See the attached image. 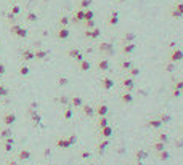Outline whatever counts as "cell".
Instances as JSON below:
<instances>
[{
	"instance_id": "cell-25",
	"label": "cell",
	"mask_w": 183,
	"mask_h": 165,
	"mask_svg": "<svg viewBox=\"0 0 183 165\" xmlns=\"http://www.w3.org/2000/svg\"><path fill=\"white\" fill-rule=\"evenodd\" d=\"M117 23H119V13L114 11L113 15L109 16V24H111V26H116Z\"/></svg>"
},
{
	"instance_id": "cell-2",
	"label": "cell",
	"mask_w": 183,
	"mask_h": 165,
	"mask_svg": "<svg viewBox=\"0 0 183 165\" xmlns=\"http://www.w3.org/2000/svg\"><path fill=\"white\" fill-rule=\"evenodd\" d=\"M169 59L172 61V63H180V61H183V50H180V48H174L172 50V53H170V56H169Z\"/></svg>"
},
{
	"instance_id": "cell-57",
	"label": "cell",
	"mask_w": 183,
	"mask_h": 165,
	"mask_svg": "<svg viewBox=\"0 0 183 165\" xmlns=\"http://www.w3.org/2000/svg\"><path fill=\"white\" fill-rule=\"evenodd\" d=\"M119 2H125V0H119Z\"/></svg>"
},
{
	"instance_id": "cell-49",
	"label": "cell",
	"mask_w": 183,
	"mask_h": 165,
	"mask_svg": "<svg viewBox=\"0 0 183 165\" xmlns=\"http://www.w3.org/2000/svg\"><path fill=\"white\" fill-rule=\"evenodd\" d=\"M84 15H85L84 11H77V19H84Z\"/></svg>"
},
{
	"instance_id": "cell-35",
	"label": "cell",
	"mask_w": 183,
	"mask_h": 165,
	"mask_svg": "<svg viewBox=\"0 0 183 165\" xmlns=\"http://www.w3.org/2000/svg\"><path fill=\"white\" fill-rule=\"evenodd\" d=\"M124 40L127 42V43H130V42H133L135 40V34H125V37H124Z\"/></svg>"
},
{
	"instance_id": "cell-24",
	"label": "cell",
	"mask_w": 183,
	"mask_h": 165,
	"mask_svg": "<svg viewBox=\"0 0 183 165\" xmlns=\"http://www.w3.org/2000/svg\"><path fill=\"white\" fill-rule=\"evenodd\" d=\"M135 157H137V160H145V159L148 157V152L146 151H143V149H138L137 154H135Z\"/></svg>"
},
{
	"instance_id": "cell-16",
	"label": "cell",
	"mask_w": 183,
	"mask_h": 165,
	"mask_svg": "<svg viewBox=\"0 0 183 165\" xmlns=\"http://www.w3.org/2000/svg\"><path fill=\"white\" fill-rule=\"evenodd\" d=\"M101 85H103V88L105 90H111L114 87V80L109 79V77H105V79L101 80Z\"/></svg>"
},
{
	"instance_id": "cell-4",
	"label": "cell",
	"mask_w": 183,
	"mask_h": 165,
	"mask_svg": "<svg viewBox=\"0 0 183 165\" xmlns=\"http://www.w3.org/2000/svg\"><path fill=\"white\" fill-rule=\"evenodd\" d=\"M114 135V128L111 127V125H108V127H103V128H100V136L101 138H106V140H109L111 136Z\"/></svg>"
},
{
	"instance_id": "cell-28",
	"label": "cell",
	"mask_w": 183,
	"mask_h": 165,
	"mask_svg": "<svg viewBox=\"0 0 183 165\" xmlns=\"http://www.w3.org/2000/svg\"><path fill=\"white\" fill-rule=\"evenodd\" d=\"M85 35L90 37V39H97V37L100 35V31H98V29H93V31H87Z\"/></svg>"
},
{
	"instance_id": "cell-51",
	"label": "cell",
	"mask_w": 183,
	"mask_h": 165,
	"mask_svg": "<svg viewBox=\"0 0 183 165\" xmlns=\"http://www.w3.org/2000/svg\"><path fill=\"white\" fill-rule=\"evenodd\" d=\"M61 24H63V26L68 24V18H61Z\"/></svg>"
},
{
	"instance_id": "cell-41",
	"label": "cell",
	"mask_w": 183,
	"mask_h": 165,
	"mask_svg": "<svg viewBox=\"0 0 183 165\" xmlns=\"http://www.w3.org/2000/svg\"><path fill=\"white\" fill-rule=\"evenodd\" d=\"M90 3H92V0H82L80 7L82 8H87V7H90Z\"/></svg>"
},
{
	"instance_id": "cell-5",
	"label": "cell",
	"mask_w": 183,
	"mask_h": 165,
	"mask_svg": "<svg viewBox=\"0 0 183 165\" xmlns=\"http://www.w3.org/2000/svg\"><path fill=\"white\" fill-rule=\"evenodd\" d=\"M13 148H15V138H13V136L5 138V140H3V149H5V152H11Z\"/></svg>"
},
{
	"instance_id": "cell-43",
	"label": "cell",
	"mask_w": 183,
	"mask_h": 165,
	"mask_svg": "<svg viewBox=\"0 0 183 165\" xmlns=\"http://www.w3.org/2000/svg\"><path fill=\"white\" fill-rule=\"evenodd\" d=\"M7 93H8V90L3 88V87L0 85V98H2V96H7Z\"/></svg>"
},
{
	"instance_id": "cell-11",
	"label": "cell",
	"mask_w": 183,
	"mask_h": 165,
	"mask_svg": "<svg viewBox=\"0 0 183 165\" xmlns=\"http://www.w3.org/2000/svg\"><path fill=\"white\" fill-rule=\"evenodd\" d=\"M148 127L153 128V130H159V128H162V127H164V124L159 120V119H151V120L148 122Z\"/></svg>"
},
{
	"instance_id": "cell-53",
	"label": "cell",
	"mask_w": 183,
	"mask_h": 165,
	"mask_svg": "<svg viewBox=\"0 0 183 165\" xmlns=\"http://www.w3.org/2000/svg\"><path fill=\"white\" fill-rule=\"evenodd\" d=\"M3 72H5V67L3 66H0V75H3Z\"/></svg>"
},
{
	"instance_id": "cell-7",
	"label": "cell",
	"mask_w": 183,
	"mask_h": 165,
	"mask_svg": "<svg viewBox=\"0 0 183 165\" xmlns=\"http://www.w3.org/2000/svg\"><path fill=\"white\" fill-rule=\"evenodd\" d=\"M109 144H111V141L109 140H106V138H101V141H100V144H98V154H105V151L108 148H109Z\"/></svg>"
},
{
	"instance_id": "cell-9",
	"label": "cell",
	"mask_w": 183,
	"mask_h": 165,
	"mask_svg": "<svg viewBox=\"0 0 183 165\" xmlns=\"http://www.w3.org/2000/svg\"><path fill=\"white\" fill-rule=\"evenodd\" d=\"M122 87L125 88V92H132V90L135 88L133 79H130V77H129V79H124V80H122Z\"/></svg>"
},
{
	"instance_id": "cell-14",
	"label": "cell",
	"mask_w": 183,
	"mask_h": 165,
	"mask_svg": "<svg viewBox=\"0 0 183 165\" xmlns=\"http://www.w3.org/2000/svg\"><path fill=\"white\" fill-rule=\"evenodd\" d=\"M135 50H137V45H135L133 42H130V43H125V45H124L122 51L125 53V55H130V53H133Z\"/></svg>"
},
{
	"instance_id": "cell-47",
	"label": "cell",
	"mask_w": 183,
	"mask_h": 165,
	"mask_svg": "<svg viewBox=\"0 0 183 165\" xmlns=\"http://www.w3.org/2000/svg\"><path fill=\"white\" fill-rule=\"evenodd\" d=\"M60 103H61V104H68V103H69V100H68L66 96H61L60 98Z\"/></svg>"
},
{
	"instance_id": "cell-32",
	"label": "cell",
	"mask_w": 183,
	"mask_h": 165,
	"mask_svg": "<svg viewBox=\"0 0 183 165\" xmlns=\"http://www.w3.org/2000/svg\"><path fill=\"white\" fill-rule=\"evenodd\" d=\"M58 37H60V39H68V37H69V31H68V29H61Z\"/></svg>"
},
{
	"instance_id": "cell-40",
	"label": "cell",
	"mask_w": 183,
	"mask_h": 165,
	"mask_svg": "<svg viewBox=\"0 0 183 165\" xmlns=\"http://www.w3.org/2000/svg\"><path fill=\"white\" fill-rule=\"evenodd\" d=\"M23 56H24V59H32V58H34V53L32 51H24V55H23Z\"/></svg>"
},
{
	"instance_id": "cell-20",
	"label": "cell",
	"mask_w": 183,
	"mask_h": 165,
	"mask_svg": "<svg viewBox=\"0 0 183 165\" xmlns=\"http://www.w3.org/2000/svg\"><path fill=\"white\" fill-rule=\"evenodd\" d=\"M159 120L162 122L164 125H167V124H170V120H172V116H170V114H166V112H162L161 116H159Z\"/></svg>"
},
{
	"instance_id": "cell-50",
	"label": "cell",
	"mask_w": 183,
	"mask_h": 165,
	"mask_svg": "<svg viewBox=\"0 0 183 165\" xmlns=\"http://www.w3.org/2000/svg\"><path fill=\"white\" fill-rule=\"evenodd\" d=\"M175 144H177V148H183V140H178Z\"/></svg>"
},
{
	"instance_id": "cell-30",
	"label": "cell",
	"mask_w": 183,
	"mask_h": 165,
	"mask_svg": "<svg viewBox=\"0 0 183 165\" xmlns=\"http://www.w3.org/2000/svg\"><path fill=\"white\" fill-rule=\"evenodd\" d=\"M127 72L130 74L132 77H138V75H140V69H138V67H133V66H132V67L127 71Z\"/></svg>"
},
{
	"instance_id": "cell-52",
	"label": "cell",
	"mask_w": 183,
	"mask_h": 165,
	"mask_svg": "<svg viewBox=\"0 0 183 165\" xmlns=\"http://www.w3.org/2000/svg\"><path fill=\"white\" fill-rule=\"evenodd\" d=\"M68 84V80H66V79H60V85H66Z\"/></svg>"
},
{
	"instance_id": "cell-10",
	"label": "cell",
	"mask_w": 183,
	"mask_h": 165,
	"mask_svg": "<svg viewBox=\"0 0 183 165\" xmlns=\"http://www.w3.org/2000/svg\"><path fill=\"white\" fill-rule=\"evenodd\" d=\"M29 116H31V119H32V122H34V125H40V122H42V117H40V114L37 112V111H34V109H31L29 111Z\"/></svg>"
},
{
	"instance_id": "cell-46",
	"label": "cell",
	"mask_w": 183,
	"mask_h": 165,
	"mask_svg": "<svg viewBox=\"0 0 183 165\" xmlns=\"http://www.w3.org/2000/svg\"><path fill=\"white\" fill-rule=\"evenodd\" d=\"M36 56L39 58V59H44V58L47 56V53H45V51H39V53H37V55H36Z\"/></svg>"
},
{
	"instance_id": "cell-23",
	"label": "cell",
	"mask_w": 183,
	"mask_h": 165,
	"mask_svg": "<svg viewBox=\"0 0 183 165\" xmlns=\"http://www.w3.org/2000/svg\"><path fill=\"white\" fill-rule=\"evenodd\" d=\"M109 125V120H108V116L105 117H100L98 119V128H103V127H108Z\"/></svg>"
},
{
	"instance_id": "cell-36",
	"label": "cell",
	"mask_w": 183,
	"mask_h": 165,
	"mask_svg": "<svg viewBox=\"0 0 183 165\" xmlns=\"http://www.w3.org/2000/svg\"><path fill=\"white\" fill-rule=\"evenodd\" d=\"M71 56H74L77 61H82V59H84V58H82V55L77 51V50H72V51H71Z\"/></svg>"
},
{
	"instance_id": "cell-18",
	"label": "cell",
	"mask_w": 183,
	"mask_h": 165,
	"mask_svg": "<svg viewBox=\"0 0 183 165\" xmlns=\"http://www.w3.org/2000/svg\"><path fill=\"white\" fill-rule=\"evenodd\" d=\"M82 109H84V116H85V117H93L95 116V108H92V106L84 104V106H82Z\"/></svg>"
},
{
	"instance_id": "cell-37",
	"label": "cell",
	"mask_w": 183,
	"mask_h": 165,
	"mask_svg": "<svg viewBox=\"0 0 183 165\" xmlns=\"http://www.w3.org/2000/svg\"><path fill=\"white\" fill-rule=\"evenodd\" d=\"M84 19H85V21H92V19H93V11H90V10H88V11H85Z\"/></svg>"
},
{
	"instance_id": "cell-27",
	"label": "cell",
	"mask_w": 183,
	"mask_h": 165,
	"mask_svg": "<svg viewBox=\"0 0 183 165\" xmlns=\"http://www.w3.org/2000/svg\"><path fill=\"white\" fill-rule=\"evenodd\" d=\"M13 32L16 34V35H19V37H26V31L21 29L19 26H15V27H13Z\"/></svg>"
},
{
	"instance_id": "cell-8",
	"label": "cell",
	"mask_w": 183,
	"mask_h": 165,
	"mask_svg": "<svg viewBox=\"0 0 183 165\" xmlns=\"http://www.w3.org/2000/svg\"><path fill=\"white\" fill-rule=\"evenodd\" d=\"M95 114H97L98 117H105V116L109 114V108H108L106 104H100L97 109H95Z\"/></svg>"
},
{
	"instance_id": "cell-12",
	"label": "cell",
	"mask_w": 183,
	"mask_h": 165,
	"mask_svg": "<svg viewBox=\"0 0 183 165\" xmlns=\"http://www.w3.org/2000/svg\"><path fill=\"white\" fill-rule=\"evenodd\" d=\"M31 157H32V152H31L29 149H21L19 154H18V159H19V160H29Z\"/></svg>"
},
{
	"instance_id": "cell-48",
	"label": "cell",
	"mask_w": 183,
	"mask_h": 165,
	"mask_svg": "<svg viewBox=\"0 0 183 165\" xmlns=\"http://www.w3.org/2000/svg\"><path fill=\"white\" fill-rule=\"evenodd\" d=\"M27 19L29 21H36V15H34V13H29V15H27Z\"/></svg>"
},
{
	"instance_id": "cell-17",
	"label": "cell",
	"mask_w": 183,
	"mask_h": 165,
	"mask_svg": "<svg viewBox=\"0 0 183 165\" xmlns=\"http://www.w3.org/2000/svg\"><path fill=\"white\" fill-rule=\"evenodd\" d=\"M13 136V132H11V127H5V128L0 130V138L5 140V138H10Z\"/></svg>"
},
{
	"instance_id": "cell-19",
	"label": "cell",
	"mask_w": 183,
	"mask_h": 165,
	"mask_svg": "<svg viewBox=\"0 0 183 165\" xmlns=\"http://www.w3.org/2000/svg\"><path fill=\"white\" fill-rule=\"evenodd\" d=\"M158 157H159V160L166 162V160H169V159H170V152H169L167 149H164V151H161V152H158Z\"/></svg>"
},
{
	"instance_id": "cell-22",
	"label": "cell",
	"mask_w": 183,
	"mask_h": 165,
	"mask_svg": "<svg viewBox=\"0 0 183 165\" xmlns=\"http://www.w3.org/2000/svg\"><path fill=\"white\" fill-rule=\"evenodd\" d=\"M71 104H72L74 108H82V106H84V101H82L80 96H76L71 100Z\"/></svg>"
},
{
	"instance_id": "cell-45",
	"label": "cell",
	"mask_w": 183,
	"mask_h": 165,
	"mask_svg": "<svg viewBox=\"0 0 183 165\" xmlns=\"http://www.w3.org/2000/svg\"><path fill=\"white\" fill-rule=\"evenodd\" d=\"M172 96H174V98H180V96H182V90H174Z\"/></svg>"
},
{
	"instance_id": "cell-21",
	"label": "cell",
	"mask_w": 183,
	"mask_h": 165,
	"mask_svg": "<svg viewBox=\"0 0 183 165\" xmlns=\"http://www.w3.org/2000/svg\"><path fill=\"white\" fill-rule=\"evenodd\" d=\"M158 141H161V143H164V144H169V143H170V138H169L167 133H159V135H158Z\"/></svg>"
},
{
	"instance_id": "cell-15",
	"label": "cell",
	"mask_w": 183,
	"mask_h": 165,
	"mask_svg": "<svg viewBox=\"0 0 183 165\" xmlns=\"http://www.w3.org/2000/svg\"><path fill=\"white\" fill-rule=\"evenodd\" d=\"M153 151H154L156 154L161 152V151H164V149H167V144H164V143H161V141H156V143H153Z\"/></svg>"
},
{
	"instance_id": "cell-54",
	"label": "cell",
	"mask_w": 183,
	"mask_h": 165,
	"mask_svg": "<svg viewBox=\"0 0 183 165\" xmlns=\"http://www.w3.org/2000/svg\"><path fill=\"white\" fill-rule=\"evenodd\" d=\"M8 165H18V162H15V160H11V162H8Z\"/></svg>"
},
{
	"instance_id": "cell-44",
	"label": "cell",
	"mask_w": 183,
	"mask_h": 165,
	"mask_svg": "<svg viewBox=\"0 0 183 165\" xmlns=\"http://www.w3.org/2000/svg\"><path fill=\"white\" fill-rule=\"evenodd\" d=\"M90 156H92V154H90L88 151H82V154H80L82 159H90Z\"/></svg>"
},
{
	"instance_id": "cell-29",
	"label": "cell",
	"mask_w": 183,
	"mask_h": 165,
	"mask_svg": "<svg viewBox=\"0 0 183 165\" xmlns=\"http://www.w3.org/2000/svg\"><path fill=\"white\" fill-rule=\"evenodd\" d=\"M98 66H100L101 71H108V69H109V61H108V59H101Z\"/></svg>"
},
{
	"instance_id": "cell-58",
	"label": "cell",
	"mask_w": 183,
	"mask_h": 165,
	"mask_svg": "<svg viewBox=\"0 0 183 165\" xmlns=\"http://www.w3.org/2000/svg\"><path fill=\"white\" fill-rule=\"evenodd\" d=\"M182 133H183V127H182Z\"/></svg>"
},
{
	"instance_id": "cell-31",
	"label": "cell",
	"mask_w": 183,
	"mask_h": 165,
	"mask_svg": "<svg viewBox=\"0 0 183 165\" xmlns=\"http://www.w3.org/2000/svg\"><path fill=\"white\" fill-rule=\"evenodd\" d=\"M101 51H108V53H113V47H111V43H101Z\"/></svg>"
},
{
	"instance_id": "cell-13",
	"label": "cell",
	"mask_w": 183,
	"mask_h": 165,
	"mask_svg": "<svg viewBox=\"0 0 183 165\" xmlns=\"http://www.w3.org/2000/svg\"><path fill=\"white\" fill-rule=\"evenodd\" d=\"M172 16L174 18H182L183 16V3L175 5L174 10H172Z\"/></svg>"
},
{
	"instance_id": "cell-26",
	"label": "cell",
	"mask_w": 183,
	"mask_h": 165,
	"mask_svg": "<svg viewBox=\"0 0 183 165\" xmlns=\"http://www.w3.org/2000/svg\"><path fill=\"white\" fill-rule=\"evenodd\" d=\"M72 116H74L72 108H66V111H64V114H63V117H64L66 120H71V119H72Z\"/></svg>"
},
{
	"instance_id": "cell-55",
	"label": "cell",
	"mask_w": 183,
	"mask_h": 165,
	"mask_svg": "<svg viewBox=\"0 0 183 165\" xmlns=\"http://www.w3.org/2000/svg\"><path fill=\"white\" fill-rule=\"evenodd\" d=\"M137 165H143V160H137Z\"/></svg>"
},
{
	"instance_id": "cell-6",
	"label": "cell",
	"mask_w": 183,
	"mask_h": 165,
	"mask_svg": "<svg viewBox=\"0 0 183 165\" xmlns=\"http://www.w3.org/2000/svg\"><path fill=\"white\" fill-rule=\"evenodd\" d=\"M121 101L124 104H132L135 101V98H133V95H132V92H124L121 95Z\"/></svg>"
},
{
	"instance_id": "cell-42",
	"label": "cell",
	"mask_w": 183,
	"mask_h": 165,
	"mask_svg": "<svg viewBox=\"0 0 183 165\" xmlns=\"http://www.w3.org/2000/svg\"><path fill=\"white\" fill-rule=\"evenodd\" d=\"M19 72H21V75H27V74H29V69L26 67V66H23V67L19 69Z\"/></svg>"
},
{
	"instance_id": "cell-56",
	"label": "cell",
	"mask_w": 183,
	"mask_h": 165,
	"mask_svg": "<svg viewBox=\"0 0 183 165\" xmlns=\"http://www.w3.org/2000/svg\"><path fill=\"white\" fill-rule=\"evenodd\" d=\"M87 165H95V164H87Z\"/></svg>"
},
{
	"instance_id": "cell-33",
	"label": "cell",
	"mask_w": 183,
	"mask_h": 165,
	"mask_svg": "<svg viewBox=\"0 0 183 165\" xmlns=\"http://www.w3.org/2000/svg\"><path fill=\"white\" fill-rule=\"evenodd\" d=\"M164 69H166L167 72H174V71H175V63H172V61H170V63H167Z\"/></svg>"
},
{
	"instance_id": "cell-34",
	"label": "cell",
	"mask_w": 183,
	"mask_h": 165,
	"mask_svg": "<svg viewBox=\"0 0 183 165\" xmlns=\"http://www.w3.org/2000/svg\"><path fill=\"white\" fill-rule=\"evenodd\" d=\"M132 66H133V64H132V61H130V59L122 61V69H125V71H129V69H130Z\"/></svg>"
},
{
	"instance_id": "cell-1",
	"label": "cell",
	"mask_w": 183,
	"mask_h": 165,
	"mask_svg": "<svg viewBox=\"0 0 183 165\" xmlns=\"http://www.w3.org/2000/svg\"><path fill=\"white\" fill-rule=\"evenodd\" d=\"M76 143H77V136H76V135H71L69 138H64V136L60 138V140L56 141V146L60 149H69V148H72Z\"/></svg>"
},
{
	"instance_id": "cell-39",
	"label": "cell",
	"mask_w": 183,
	"mask_h": 165,
	"mask_svg": "<svg viewBox=\"0 0 183 165\" xmlns=\"http://www.w3.org/2000/svg\"><path fill=\"white\" fill-rule=\"evenodd\" d=\"M80 67H82V71H87V69H90V63H88V61H84V59H82Z\"/></svg>"
},
{
	"instance_id": "cell-3",
	"label": "cell",
	"mask_w": 183,
	"mask_h": 165,
	"mask_svg": "<svg viewBox=\"0 0 183 165\" xmlns=\"http://www.w3.org/2000/svg\"><path fill=\"white\" fill-rule=\"evenodd\" d=\"M16 124V116L13 112H8L3 116V125L5 127H13V125Z\"/></svg>"
},
{
	"instance_id": "cell-59",
	"label": "cell",
	"mask_w": 183,
	"mask_h": 165,
	"mask_svg": "<svg viewBox=\"0 0 183 165\" xmlns=\"http://www.w3.org/2000/svg\"><path fill=\"white\" fill-rule=\"evenodd\" d=\"M125 165H130V164H125Z\"/></svg>"
},
{
	"instance_id": "cell-38",
	"label": "cell",
	"mask_w": 183,
	"mask_h": 165,
	"mask_svg": "<svg viewBox=\"0 0 183 165\" xmlns=\"http://www.w3.org/2000/svg\"><path fill=\"white\" fill-rule=\"evenodd\" d=\"M174 90H182V92H183V80L175 82V85H174Z\"/></svg>"
}]
</instances>
